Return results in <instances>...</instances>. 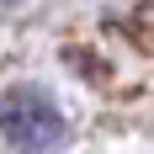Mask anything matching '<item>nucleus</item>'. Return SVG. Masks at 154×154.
I'll list each match as a JSON object with an SVG mask.
<instances>
[{
	"instance_id": "nucleus-1",
	"label": "nucleus",
	"mask_w": 154,
	"mask_h": 154,
	"mask_svg": "<svg viewBox=\"0 0 154 154\" xmlns=\"http://www.w3.org/2000/svg\"><path fill=\"white\" fill-rule=\"evenodd\" d=\"M0 133L21 154H48V149L64 143V112H59V101L48 91L16 85V91L0 96Z\"/></svg>"
},
{
	"instance_id": "nucleus-2",
	"label": "nucleus",
	"mask_w": 154,
	"mask_h": 154,
	"mask_svg": "<svg viewBox=\"0 0 154 154\" xmlns=\"http://www.w3.org/2000/svg\"><path fill=\"white\" fill-rule=\"evenodd\" d=\"M11 5H21V0H0V11H11Z\"/></svg>"
}]
</instances>
